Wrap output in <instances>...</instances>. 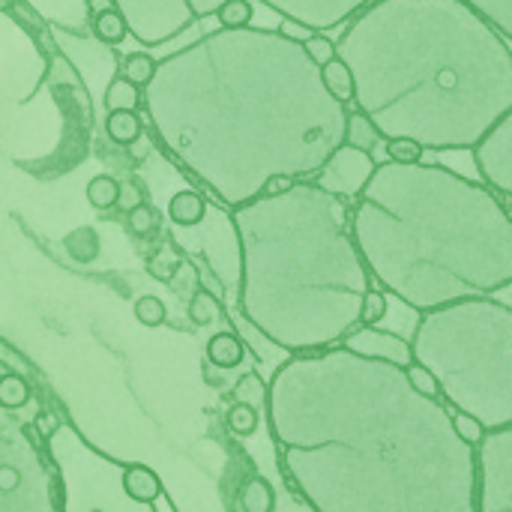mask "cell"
<instances>
[{
    "label": "cell",
    "instance_id": "6da1fadb",
    "mask_svg": "<svg viewBox=\"0 0 512 512\" xmlns=\"http://www.w3.org/2000/svg\"><path fill=\"white\" fill-rule=\"evenodd\" d=\"M267 408L285 480L315 512H474L477 450L405 369L342 345L294 354Z\"/></svg>",
    "mask_w": 512,
    "mask_h": 512
},
{
    "label": "cell",
    "instance_id": "7a4b0ae2",
    "mask_svg": "<svg viewBox=\"0 0 512 512\" xmlns=\"http://www.w3.org/2000/svg\"><path fill=\"white\" fill-rule=\"evenodd\" d=\"M144 111L162 153L228 210L276 174L312 180L348 126V105L324 87L303 42L252 24L156 60Z\"/></svg>",
    "mask_w": 512,
    "mask_h": 512
},
{
    "label": "cell",
    "instance_id": "3957f363",
    "mask_svg": "<svg viewBox=\"0 0 512 512\" xmlns=\"http://www.w3.org/2000/svg\"><path fill=\"white\" fill-rule=\"evenodd\" d=\"M336 54L354 72V108L384 141L471 153L512 111L510 42L468 0H372Z\"/></svg>",
    "mask_w": 512,
    "mask_h": 512
},
{
    "label": "cell",
    "instance_id": "277c9868",
    "mask_svg": "<svg viewBox=\"0 0 512 512\" xmlns=\"http://www.w3.org/2000/svg\"><path fill=\"white\" fill-rule=\"evenodd\" d=\"M357 249L417 315L512 288V216L498 192L438 162H378L351 207Z\"/></svg>",
    "mask_w": 512,
    "mask_h": 512
},
{
    "label": "cell",
    "instance_id": "5b68a950",
    "mask_svg": "<svg viewBox=\"0 0 512 512\" xmlns=\"http://www.w3.org/2000/svg\"><path fill=\"white\" fill-rule=\"evenodd\" d=\"M351 207L297 180L282 195H258L231 210L243 255L240 306L255 330L291 354L336 348L360 327L375 279L357 249Z\"/></svg>",
    "mask_w": 512,
    "mask_h": 512
},
{
    "label": "cell",
    "instance_id": "8992f818",
    "mask_svg": "<svg viewBox=\"0 0 512 512\" xmlns=\"http://www.w3.org/2000/svg\"><path fill=\"white\" fill-rule=\"evenodd\" d=\"M411 348L456 411L477 417L489 432L512 426V306L468 297L423 312Z\"/></svg>",
    "mask_w": 512,
    "mask_h": 512
},
{
    "label": "cell",
    "instance_id": "52a82bcc",
    "mask_svg": "<svg viewBox=\"0 0 512 512\" xmlns=\"http://www.w3.org/2000/svg\"><path fill=\"white\" fill-rule=\"evenodd\" d=\"M474 512H512V426L492 429L477 447Z\"/></svg>",
    "mask_w": 512,
    "mask_h": 512
},
{
    "label": "cell",
    "instance_id": "ba28073f",
    "mask_svg": "<svg viewBox=\"0 0 512 512\" xmlns=\"http://www.w3.org/2000/svg\"><path fill=\"white\" fill-rule=\"evenodd\" d=\"M114 6L129 24V36L144 48H156L195 24L186 0H114Z\"/></svg>",
    "mask_w": 512,
    "mask_h": 512
},
{
    "label": "cell",
    "instance_id": "9c48e42d",
    "mask_svg": "<svg viewBox=\"0 0 512 512\" xmlns=\"http://www.w3.org/2000/svg\"><path fill=\"white\" fill-rule=\"evenodd\" d=\"M471 156L474 168L480 171V180L501 198L512 201V111L483 135Z\"/></svg>",
    "mask_w": 512,
    "mask_h": 512
},
{
    "label": "cell",
    "instance_id": "30bf717a",
    "mask_svg": "<svg viewBox=\"0 0 512 512\" xmlns=\"http://www.w3.org/2000/svg\"><path fill=\"white\" fill-rule=\"evenodd\" d=\"M378 168V159L366 150H357L351 144H342L327 162L324 168L312 177V183H318L321 189L339 195V198H348V201H357L360 192L366 189L369 177L375 174Z\"/></svg>",
    "mask_w": 512,
    "mask_h": 512
},
{
    "label": "cell",
    "instance_id": "8fae6325",
    "mask_svg": "<svg viewBox=\"0 0 512 512\" xmlns=\"http://www.w3.org/2000/svg\"><path fill=\"white\" fill-rule=\"evenodd\" d=\"M276 15L309 27L312 33H327L348 24L372 0H261Z\"/></svg>",
    "mask_w": 512,
    "mask_h": 512
},
{
    "label": "cell",
    "instance_id": "7c38bea8",
    "mask_svg": "<svg viewBox=\"0 0 512 512\" xmlns=\"http://www.w3.org/2000/svg\"><path fill=\"white\" fill-rule=\"evenodd\" d=\"M342 348L360 354V357H369V360H384V363H393L399 369H408L414 363V348H411V339H402L390 330H381V327H357L351 330L345 339H342Z\"/></svg>",
    "mask_w": 512,
    "mask_h": 512
},
{
    "label": "cell",
    "instance_id": "4fadbf2b",
    "mask_svg": "<svg viewBox=\"0 0 512 512\" xmlns=\"http://www.w3.org/2000/svg\"><path fill=\"white\" fill-rule=\"evenodd\" d=\"M24 3L60 30H72V33L90 30L87 0H24Z\"/></svg>",
    "mask_w": 512,
    "mask_h": 512
},
{
    "label": "cell",
    "instance_id": "5bb4252c",
    "mask_svg": "<svg viewBox=\"0 0 512 512\" xmlns=\"http://www.w3.org/2000/svg\"><path fill=\"white\" fill-rule=\"evenodd\" d=\"M207 207H210V204H207V198H204L201 192H195V189H180V192H174L171 201H168V222H171L174 228H195V225L204 222Z\"/></svg>",
    "mask_w": 512,
    "mask_h": 512
},
{
    "label": "cell",
    "instance_id": "9a60e30c",
    "mask_svg": "<svg viewBox=\"0 0 512 512\" xmlns=\"http://www.w3.org/2000/svg\"><path fill=\"white\" fill-rule=\"evenodd\" d=\"M102 105L105 111H141L144 108V90L135 87L129 78H123L120 72L108 81L105 93H102Z\"/></svg>",
    "mask_w": 512,
    "mask_h": 512
},
{
    "label": "cell",
    "instance_id": "2e32d148",
    "mask_svg": "<svg viewBox=\"0 0 512 512\" xmlns=\"http://www.w3.org/2000/svg\"><path fill=\"white\" fill-rule=\"evenodd\" d=\"M345 144L357 147V150H366V153H378V147L384 144L381 132L375 129V123L354 105H348V126H345Z\"/></svg>",
    "mask_w": 512,
    "mask_h": 512
},
{
    "label": "cell",
    "instance_id": "e0dca14e",
    "mask_svg": "<svg viewBox=\"0 0 512 512\" xmlns=\"http://www.w3.org/2000/svg\"><path fill=\"white\" fill-rule=\"evenodd\" d=\"M246 360V345L234 333H216L207 342V363L216 369H237Z\"/></svg>",
    "mask_w": 512,
    "mask_h": 512
},
{
    "label": "cell",
    "instance_id": "ac0fdd59",
    "mask_svg": "<svg viewBox=\"0 0 512 512\" xmlns=\"http://www.w3.org/2000/svg\"><path fill=\"white\" fill-rule=\"evenodd\" d=\"M123 492H126L132 501H138V504H153V501L162 495V480H159L150 468L132 465V468H126V474H123Z\"/></svg>",
    "mask_w": 512,
    "mask_h": 512
},
{
    "label": "cell",
    "instance_id": "d6986e66",
    "mask_svg": "<svg viewBox=\"0 0 512 512\" xmlns=\"http://www.w3.org/2000/svg\"><path fill=\"white\" fill-rule=\"evenodd\" d=\"M105 132L114 144L120 147H132L141 141L144 123H141V111H111L105 117Z\"/></svg>",
    "mask_w": 512,
    "mask_h": 512
},
{
    "label": "cell",
    "instance_id": "ffe728a7",
    "mask_svg": "<svg viewBox=\"0 0 512 512\" xmlns=\"http://www.w3.org/2000/svg\"><path fill=\"white\" fill-rule=\"evenodd\" d=\"M321 78H324V87L345 105L354 102V72L348 69V63L336 54L330 63L321 66Z\"/></svg>",
    "mask_w": 512,
    "mask_h": 512
},
{
    "label": "cell",
    "instance_id": "44dd1931",
    "mask_svg": "<svg viewBox=\"0 0 512 512\" xmlns=\"http://www.w3.org/2000/svg\"><path fill=\"white\" fill-rule=\"evenodd\" d=\"M90 33L93 39H99L102 45H123V39L129 36V24L120 15V9H105L99 15L90 18Z\"/></svg>",
    "mask_w": 512,
    "mask_h": 512
},
{
    "label": "cell",
    "instance_id": "7402d4cb",
    "mask_svg": "<svg viewBox=\"0 0 512 512\" xmlns=\"http://www.w3.org/2000/svg\"><path fill=\"white\" fill-rule=\"evenodd\" d=\"M120 75L129 78L135 87H147L156 75V57L150 51H129L123 60H120Z\"/></svg>",
    "mask_w": 512,
    "mask_h": 512
},
{
    "label": "cell",
    "instance_id": "603a6c76",
    "mask_svg": "<svg viewBox=\"0 0 512 512\" xmlns=\"http://www.w3.org/2000/svg\"><path fill=\"white\" fill-rule=\"evenodd\" d=\"M120 192H123V186H120V180L111 177V174H96V177L87 183V201H90V207H96V210H111V207H117V204H120Z\"/></svg>",
    "mask_w": 512,
    "mask_h": 512
},
{
    "label": "cell",
    "instance_id": "cb8c5ba5",
    "mask_svg": "<svg viewBox=\"0 0 512 512\" xmlns=\"http://www.w3.org/2000/svg\"><path fill=\"white\" fill-rule=\"evenodd\" d=\"M512 45V0H468Z\"/></svg>",
    "mask_w": 512,
    "mask_h": 512
},
{
    "label": "cell",
    "instance_id": "d4e9b609",
    "mask_svg": "<svg viewBox=\"0 0 512 512\" xmlns=\"http://www.w3.org/2000/svg\"><path fill=\"white\" fill-rule=\"evenodd\" d=\"M126 225H129V231H132L135 237L147 240V237H153V234L162 228V213H159L150 201H138L135 207H129Z\"/></svg>",
    "mask_w": 512,
    "mask_h": 512
},
{
    "label": "cell",
    "instance_id": "484cf974",
    "mask_svg": "<svg viewBox=\"0 0 512 512\" xmlns=\"http://www.w3.org/2000/svg\"><path fill=\"white\" fill-rule=\"evenodd\" d=\"M273 504H276L273 489L261 477L249 480L243 486V492H240V507H243V512H273Z\"/></svg>",
    "mask_w": 512,
    "mask_h": 512
},
{
    "label": "cell",
    "instance_id": "4316f807",
    "mask_svg": "<svg viewBox=\"0 0 512 512\" xmlns=\"http://www.w3.org/2000/svg\"><path fill=\"white\" fill-rule=\"evenodd\" d=\"M252 18H255L252 0H225V3L216 9V21H219V27H225V30L249 27Z\"/></svg>",
    "mask_w": 512,
    "mask_h": 512
},
{
    "label": "cell",
    "instance_id": "83f0119b",
    "mask_svg": "<svg viewBox=\"0 0 512 512\" xmlns=\"http://www.w3.org/2000/svg\"><path fill=\"white\" fill-rule=\"evenodd\" d=\"M27 402H30V387H27V381H24L21 375H15V372L0 375V405H3L6 411H18V408H24Z\"/></svg>",
    "mask_w": 512,
    "mask_h": 512
},
{
    "label": "cell",
    "instance_id": "f1b7e54d",
    "mask_svg": "<svg viewBox=\"0 0 512 512\" xmlns=\"http://www.w3.org/2000/svg\"><path fill=\"white\" fill-rule=\"evenodd\" d=\"M387 312H390L387 291L372 285L363 297V306H360V327H378L387 318Z\"/></svg>",
    "mask_w": 512,
    "mask_h": 512
},
{
    "label": "cell",
    "instance_id": "f546056e",
    "mask_svg": "<svg viewBox=\"0 0 512 512\" xmlns=\"http://www.w3.org/2000/svg\"><path fill=\"white\" fill-rule=\"evenodd\" d=\"M66 252H69L75 261H81V264L93 261V258L99 255V237H96V231H93V228H78V231H72V234L66 237Z\"/></svg>",
    "mask_w": 512,
    "mask_h": 512
},
{
    "label": "cell",
    "instance_id": "4dcf8cb0",
    "mask_svg": "<svg viewBox=\"0 0 512 512\" xmlns=\"http://www.w3.org/2000/svg\"><path fill=\"white\" fill-rule=\"evenodd\" d=\"M225 420H228V429L240 438H249L258 432V408H252V405L234 402L231 411L225 414Z\"/></svg>",
    "mask_w": 512,
    "mask_h": 512
},
{
    "label": "cell",
    "instance_id": "1f68e13d",
    "mask_svg": "<svg viewBox=\"0 0 512 512\" xmlns=\"http://www.w3.org/2000/svg\"><path fill=\"white\" fill-rule=\"evenodd\" d=\"M264 399H267V387H264L261 375H258V372H246V375L237 381V387H234V402H243V405L261 408V405H264Z\"/></svg>",
    "mask_w": 512,
    "mask_h": 512
},
{
    "label": "cell",
    "instance_id": "d6a6232c",
    "mask_svg": "<svg viewBox=\"0 0 512 512\" xmlns=\"http://www.w3.org/2000/svg\"><path fill=\"white\" fill-rule=\"evenodd\" d=\"M405 378H408V384H411L420 396H426V399H441V396H444L438 378H435L423 363H417V360L405 369Z\"/></svg>",
    "mask_w": 512,
    "mask_h": 512
},
{
    "label": "cell",
    "instance_id": "836d02e7",
    "mask_svg": "<svg viewBox=\"0 0 512 512\" xmlns=\"http://www.w3.org/2000/svg\"><path fill=\"white\" fill-rule=\"evenodd\" d=\"M384 150H387V159L399 162V165L423 162V153H426L414 138H390V141H384Z\"/></svg>",
    "mask_w": 512,
    "mask_h": 512
},
{
    "label": "cell",
    "instance_id": "e575fe53",
    "mask_svg": "<svg viewBox=\"0 0 512 512\" xmlns=\"http://www.w3.org/2000/svg\"><path fill=\"white\" fill-rule=\"evenodd\" d=\"M453 429H456V435H459L468 447H474V450H477V447L486 441V435H489V429H486L477 417L462 414V411L453 414Z\"/></svg>",
    "mask_w": 512,
    "mask_h": 512
},
{
    "label": "cell",
    "instance_id": "d590c367",
    "mask_svg": "<svg viewBox=\"0 0 512 512\" xmlns=\"http://www.w3.org/2000/svg\"><path fill=\"white\" fill-rule=\"evenodd\" d=\"M135 318H138L144 327H162L165 318H168V309H165V303H162L159 297L144 294V297L135 300Z\"/></svg>",
    "mask_w": 512,
    "mask_h": 512
},
{
    "label": "cell",
    "instance_id": "8d00e7d4",
    "mask_svg": "<svg viewBox=\"0 0 512 512\" xmlns=\"http://www.w3.org/2000/svg\"><path fill=\"white\" fill-rule=\"evenodd\" d=\"M303 48H306V54H309V60L315 66H324V63H330L336 57V42L327 33H309L303 39Z\"/></svg>",
    "mask_w": 512,
    "mask_h": 512
},
{
    "label": "cell",
    "instance_id": "74e56055",
    "mask_svg": "<svg viewBox=\"0 0 512 512\" xmlns=\"http://www.w3.org/2000/svg\"><path fill=\"white\" fill-rule=\"evenodd\" d=\"M180 270V258L171 249H159L150 261H147V273L159 282H171Z\"/></svg>",
    "mask_w": 512,
    "mask_h": 512
},
{
    "label": "cell",
    "instance_id": "f35d334b",
    "mask_svg": "<svg viewBox=\"0 0 512 512\" xmlns=\"http://www.w3.org/2000/svg\"><path fill=\"white\" fill-rule=\"evenodd\" d=\"M219 315V303H216V297L210 294V291H198L195 297H192V303H189V318L195 321V324H210L213 318Z\"/></svg>",
    "mask_w": 512,
    "mask_h": 512
},
{
    "label": "cell",
    "instance_id": "ab89813d",
    "mask_svg": "<svg viewBox=\"0 0 512 512\" xmlns=\"http://www.w3.org/2000/svg\"><path fill=\"white\" fill-rule=\"evenodd\" d=\"M33 429L39 432V438H42V441H48V438H54V435H57L60 420H57V414H54V411H39V414H36V420H33Z\"/></svg>",
    "mask_w": 512,
    "mask_h": 512
},
{
    "label": "cell",
    "instance_id": "60d3db41",
    "mask_svg": "<svg viewBox=\"0 0 512 512\" xmlns=\"http://www.w3.org/2000/svg\"><path fill=\"white\" fill-rule=\"evenodd\" d=\"M297 180L294 177H285V174H276V177H270L264 186H261V195H282V192H288L291 186H294Z\"/></svg>",
    "mask_w": 512,
    "mask_h": 512
},
{
    "label": "cell",
    "instance_id": "b9f144b4",
    "mask_svg": "<svg viewBox=\"0 0 512 512\" xmlns=\"http://www.w3.org/2000/svg\"><path fill=\"white\" fill-rule=\"evenodd\" d=\"M186 3H189V9H192V15H195V21H198V18L216 15V9H219L225 0H186Z\"/></svg>",
    "mask_w": 512,
    "mask_h": 512
},
{
    "label": "cell",
    "instance_id": "7bdbcfd3",
    "mask_svg": "<svg viewBox=\"0 0 512 512\" xmlns=\"http://www.w3.org/2000/svg\"><path fill=\"white\" fill-rule=\"evenodd\" d=\"M282 36H288V39H297V42H303L312 30L309 27H303V24H297V21H288V18H282V24L276 27Z\"/></svg>",
    "mask_w": 512,
    "mask_h": 512
},
{
    "label": "cell",
    "instance_id": "ee69618b",
    "mask_svg": "<svg viewBox=\"0 0 512 512\" xmlns=\"http://www.w3.org/2000/svg\"><path fill=\"white\" fill-rule=\"evenodd\" d=\"M105 9H117V6H114V0H87V12H90V18H93V15H99V12H105Z\"/></svg>",
    "mask_w": 512,
    "mask_h": 512
},
{
    "label": "cell",
    "instance_id": "f6af8a7d",
    "mask_svg": "<svg viewBox=\"0 0 512 512\" xmlns=\"http://www.w3.org/2000/svg\"><path fill=\"white\" fill-rule=\"evenodd\" d=\"M507 210H510V216H512V201H510V207H507Z\"/></svg>",
    "mask_w": 512,
    "mask_h": 512
}]
</instances>
